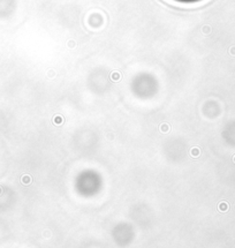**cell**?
<instances>
[{
    "label": "cell",
    "mask_w": 235,
    "mask_h": 248,
    "mask_svg": "<svg viewBox=\"0 0 235 248\" xmlns=\"http://www.w3.org/2000/svg\"><path fill=\"white\" fill-rule=\"evenodd\" d=\"M113 79H114V81L119 80V79H120V74H119V73H114V74H113Z\"/></svg>",
    "instance_id": "obj_5"
},
{
    "label": "cell",
    "mask_w": 235,
    "mask_h": 248,
    "mask_svg": "<svg viewBox=\"0 0 235 248\" xmlns=\"http://www.w3.org/2000/svg\"><path fill=\"white\" fill-rule=\"evenodd\" d=\"M0 194H1V188H0Z\"/></svg>",
    "instance_id": "obj_7"
},
{
    "label": "cell",
    "mask_w": 235,
    "mask_h": 248,
    "mask_svg": "<svg viewBox=\"0 0 235 248\" xmlns=\"http://www.w3.org/2000/svg\"><path fill=\"white\" fill-rule=\"evenodd\" d=\"M189 154H190V156H191L193 158H198L199 156H201V149H199L198 147H194V148H191V149H190Z\"/></svg>",
    "instance_id": "obj_2"
},
{
    "label": "cell",
    "mask_w": 235,
    "mask_h": 248,
    "mask_svg": "<svg viewBox=\"0 0 235 248\" xmlns=\"http://www.w3.org/2000/svg\"><path fill=\"white\" fill-rule=\"evenodd\" d=\"M228 209H229V204H228L226 201H221V202L218 204V210H219L220 212H226V211H228Z\"/></svg>",
    "instance_id": "obj_1"
},
{
    "label": "cell",
    "mask_w": 235,
    "mask_h": 248,
    "mask_svg": "<svg viewBox=\"0 0 235 248\" xmlns=\"http://www.w3.org/2000/svg\"><path fill=\"white\" fill-rule=\"evenodd\" d=\"M21 182H22L23 185H26V186H29V185L32 182V178H31L29 174H24V175H22V178H21Z\"/></svg>",
    "instance_id": "obj_3"
},
{
    "label": "cell",
    "mask_w": 235,
    "mask_h": 248,
    "mask_svg": "<svg viewBox=\"0 0 235 248\" xmlns=\"http://www.w3.org/2000/svg\"><path fill=\"white\" fill-rule=\"evenodd\" d=\"M170 131V127H168V125H161V127H160V132H163V133H167Z\"/></svg>",
    "instance_id": "obj_4"
},
{
    "label": "cell",
    "mask_w": 235,
    "mask_h": 248,
    "mask_svg": "<svg viewBox=\"0 0 235 248\" xmlns=\"http://www.w3.org/2000/svg\"><path fill=\"white\" fill-rule=\"evenodd\" d=\"M233 162L235 163V155H234V157H233Z\"/></svg>",
    "instance_id": "obj_6"
}]
</instances>
